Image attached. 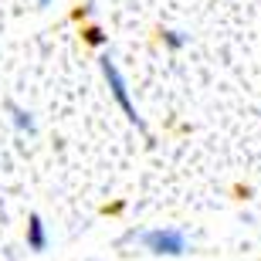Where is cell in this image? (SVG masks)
<instances>
[{
  "mask_svg": "<svg viewBox=\"0 0 261 261\" xmlns=\"http://www.w3.org/2000/svg\"><path fill=\"white\" fill-rule=\"evenodd\" d=\"M34 4H38V7H48V4H51V0H34Z\"/></svg>",
  "mask_w": 261,
  "mask_h": 261,
  "instance_id": "7",
  "label": "cell"
},
{
  "mask_svg": "<svg viewBox=\"0 0 261 261\" xmlns=\"http://www.w3.org/2000/svg\"><path fill=\"white\" fill-rule=\"evenodd\" d=\"M98 65H102V75H106V82H109V92H112V98H116V106L122 109V116H126L139 133H146V122H143V116L136 112L133 95H129V85H126V78H122V71H119V65L109 58V55H102Z\"/></svg>",
  "mask_w": 261,
  "mask_h": 261,
  "instance_id": "2",
  "label": "cell"
},
{
  "mask_svg": "<svg viewBox=\"0 0 261 261\" xmlns=\"http://www.w3.org/2000/svg\"><path fill=\"white\" fill-rule=\"evenodd\" d=\"M160 38H163V44L170 51H180V48H187V41H190V34H184V31H163V34H160Z\"/></svg>",
  "mask_w": 261,
  "mask_h": 261,
  "instance_id": "5",
  "label": "cell"
},
{
  "mask_svg": "<svg viewBox=\"0 0 261 261\" xmlns=\"http://www.w3.org/2000/svg\"><path fill=\"white\" fill-rule=\"evenodd\" d=\"M7 112H10V122H14V129H17V133L34 136V116H31L28 109H20L17 102H7Z\"/></svg>",
  "mask_w": 261,
  "mask_h": 261,
  "instance_id": "4",
  "label": "cell"
},
{
  "mask_svg": "<svg viewBox=\"0 0 261 261\" xmlns=\"http://www.w3.org/2000/svg\"><path fill=\"white\" fill-rule=\"evenodd\" d=\"M82 38H85L92 48H102V44H106V31L95 28V24H88V28H82Z\"/></svg>",
  "mask_w": 261,
  "mask_h": 261,
  "instance_id": "6",
  "label": "cell"
},
{
  "mask_svg": "<svg viewBox=\"0 0 261 261\" xmlns=\"http://www.w3.org/2000/svg\"><path fill=\"white\" fill-rule=\"evenodd\" d=\"M126 241H136L143 251L160 254V258H180L190 251V238L180 227H149V231H133Z\"/></svg>",
  "mask_w": 261,
  "mask_h": 261,
  "instance_id": "1",
  "label": "cell"
},
{
  "mask_svg": "<svg viewBox=\"0 0 261 261\" xmlns=\"http://www.w3.org/2000/svg\"><path fill=\"white\" fill-rule=\"evenodd\" d=\"M28 248L34 254L48 251V227H44V221H41V214H31L28 217Z\"/></svg>",
  "mask_w": 261,
  "mask_h": 261,
  "instance_id": "3",
  "label": "cell"
}]
</instances>
